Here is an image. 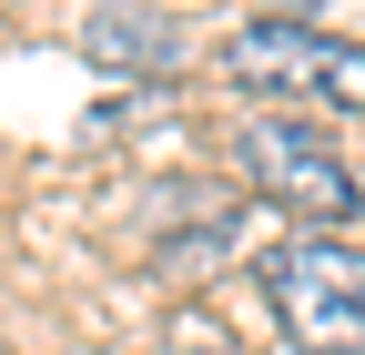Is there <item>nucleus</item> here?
Wrapping results in <instances>:
<instances>
[{
    "label": "nucleus",
    "instance_id": "f257e3e1",
    "mask_svg": "<svg viewBox=\"0 0 365 355\" xmlns=\"http://www.w3.org/2000/svg\"><path fill=\"white\" fill-rule=\"evenodd\" d=\"M223 173L254 203L294 213L304 234H365V163L314 112H234L223 122Z\"/></svg>",
    "mask_w": 365,
    "mask_h": 355
},
{
    "label": "nucleus",
    "instance_id": "f03ea898",
    "mask_svg": "<svg viewBox=\"0 0 365 355\" xmlns=\"http://www.w3.org/2000/svg\"><path fill=\"white\" fill-rule=\"evenodd\" d=\"M213 71L244 112H314V122H365V41L304 21V11H264L244 31L213 41Z\"/></svg>",
    "mask_w": 365,
    "mask_h": 355
},
{
    "label": "nucleus",
    "instance_id": "7ed1b4c3",
    "mask_svg": "<svg viewBox=\"0 0 365 355\" xmlns=\"http://www.w3.org/2000/svg\"><path fill=\"white\" fill-rule=\"evenodd\" d=\"M254 284L294 355H365V234H274L254 254Z\"/></svg>",
    "mask_w": 365,
    "mask_h": 355
},
{
    "label": "nucleus",
    "instance_id": "20e7f679",
    "mask_svg": "<svg viewBox=\"0 0 365 355\" xmlns=\"http://www.w3.org/2000/svg\"><path fill=\"white\" fill-rule=\"evenodd\" d=\"M71 51H81L91 71H143V81H163V71L182 61V21H173V11H91V21L71 31Z\"/></svg>",
    "mask_w": 365,
    "mask_h": 355
}]
</instances>
